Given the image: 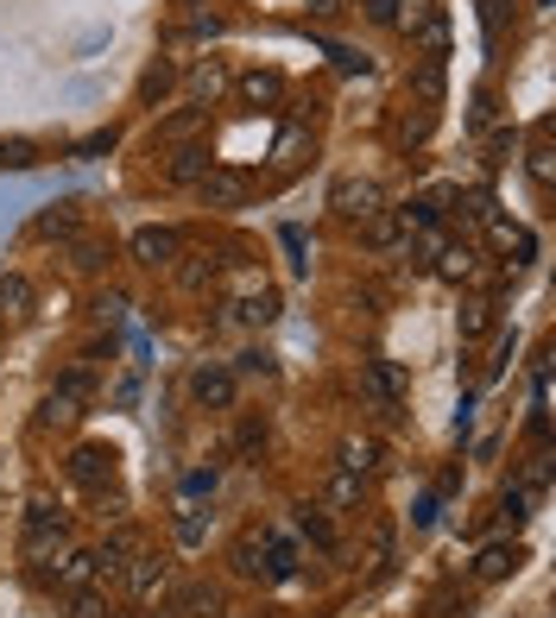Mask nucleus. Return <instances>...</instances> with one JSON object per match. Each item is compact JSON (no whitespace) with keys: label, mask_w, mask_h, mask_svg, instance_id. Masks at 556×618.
<instances>
[{"label":"nucleus","mask_w":556,"mask_h":618,"mask_svg":"<svg viewBox=\"0 0 556 618\" xmlns=\"http://www.w3.org/2000/svg\"><path fill=\"white\" fill-rule=\"evenodd\" d=\"M70 542V518H63L51 499H32L26 505V530H20V556L26 561H51Z\"/></svg>","instance_id":"obj_1"},{"label":"nucleus","mask_w":556,"mask_h":618,"mask_svg":"<svg viewBox=\"0 0 556 618\" xmlns=\"http://www.w3.org/2000/svg\"><path fill=\"white\" fill-rule=\"evenodd\" d=\"M329 209H336L341 221H355V228H360V221H374V215L386 209V190H379L374 177H341L336 190H329Z\"/></svg>","instance_id":"obj_2"},{"label":"nucleus","mask_w":556,"mask_h":618,"mask_svg":"<svg viewBox=\"0 0 556 618\" xmlns=\"http://www.w3.org/2000/svg\"><path fill=\"white\" fill-rule=\"evenodd\" d=\"M235 391H240V372L221 367V360H202V367L190 372V398H197L202 410H235Z\"/></svg>","instance_id":"obj_3"},{"label":"nucleus","mask_w":556,"mask_h":618,"mask_svg":"<svg viewBox=\"0 0 556 618\" xmlns=\"http://www.w3.org/2000/svg\"><path fill=\"white\" fill-rule=\"evenodd\" d=\"M360 391L379 405V417H386V423H398V417H405V386H398V367H393V360H367V367H360Z\"/></svg>","instance_id":"obj_4"},{"label":"nucleus","mask_w":556,"mask_h":618,"mask_svg":"<svg viewBox=\"0 0 556 618\" xmlns=\"http://www.w3.org/2000/svg\"><path fill=\"white\" fill-rule=\"evenodd\" d=\"M480 228H487V247H494L506 266H532V259H537V233L532 228H518V221H506V215L480 221Z\"/></svg>","instance_id":"obj_5"},{"label":"nucleus","mask_w":556,"mask_h":618,"mask_svg":"<svg viewBox=\"0 0 556 618\" xmlns=\"http://www.w3.org/2000/svg\"><path fill=\"white\" fill-rule=\"evenodd\" d=\"M202 171H209V146H202V139L171 146V158H165V183H171V190H197Z\"/></svg>","instance_id":"obj_6"},{"label":"nucleus","mask_w":556,"mask_h":618,"mask_svg":"<svg viewBox=\"0 0 556 618\" xmlns=\"http://www.w3.org/2000/svg\"><path fill=\"white\" fill-rule=\"evenodd\" d=\"M127 252H133L139 266H152V271H159V266H178L183 233H178V228H139V233H133V247H127Z\"/></svg>","instance_id":"obj_7"},{"label":"nucleus","mask_w":556,"mask_h":618,"mask_svg":"<svg viewBox=\"0 0 556 618\" xmlns=\"http://www.w3.org/2000/svg\"><path fill=\"white\" fill-rule=\"evenodd\" d=\"M197 190H202V202H209V209H240L254 183H247V177H240V171H228V165H209Z\"/></svg>","instance_id":"obj_8"},{"label":"nucleus","mask_w":556,"mask_h":618,"mask_svg":"<svg viewBox=\"0 0 556 618\" xmlns=\"http://www.w3.org/2000/svg\"><path fill=\"white\" fill-rule=\"evenodd\" d=\"M70 480L82 486V492H108V480H115V455L96 442H82L77 455H70Z\"/></svg>","instance_id":"obj_9"},{"label":"nucleus","mask_w":556,"mask_h":618,"mask_svg":"<svg viewBox=\"0 0 556 618\" xmlns=\"http://www.w3.org/2000/svg\"><path fill=\"white\" fill-rule=\"evenodd\" d=\"M430 127H437V108H430V101H405L398 120H393V146H398V152H411V146L430 139Z\"/></svg>","instance_id":"obj_10"},{"label":"nucleus","mask_w":556,"mask_h":618,"mask_svg":"<svg viewBox=\"0 0 556 618\" xmlns=\"http://www.w3.org/2000/svg\"><path fill=\"white\" fill-rule=\"evenodd\" d=\"M266 549H272L266 530H240L235 549H228V568H235L240 580H266Z\"/></svg>","instance_id":"obj_11"},{"label":"nucleus","mask_w":556,"mask_h":618,"mask_svg":"<svg viewBox=\"0 0 556 618\" xmlns=\"http://www.w3.org/2000/svg\"><path fill=\"white\" fill-rule=\"evenodd\" d=\"M120 580H127V599H152L165 587V556H152V549H139L127 568H120Z\"/></svg>","instance_id":"obj_12"},{"label":"nucleus","mask_w":556,"mask_h":618,"mask_svg":"<svg viewBox=\"0 0 556 618\" xmlns=\"http://www.w3.org/2000/svg\"><path fill=\"white\" fill-rule=\"evenodd\" d=\"M443 278V285H468V278H475L480 271V252L468 247V240H449V247L437 252V266H430Z\"/></svg>","instance_id":"obj_13"},{"label":"nucleus","mask_w":556,"mask_h":618,"mask_svg":"<svg viewBox=\"0 0 556 618\" xmlns=\"http://www.w3.org/2000/svg\"><path fill=\"white\" fill-rule=\"evenodd\" d=\"M77 228H82V202H77V196L51 202V209L32 221V233H39V240H63V233H77Z\"/></svg>","instance_id":"obj_14"},{"label":"nucleus","mask_w":556,"mask_h":618,"mask_svg":"<svg viewBox=\"0 0 556 618\" xmlns=\"http://www.w3.org/2000/svg\"><path fill=\"white\" fill-rule=\"evenodd\" d=\"M171 271H178L183 290H209L221 278V259H216V252H178V266H171Z\"/></svg>","instance_id":"obj_15"},{"label":"nucleus","mask_w":556,"mask_h":618,"mask_svg":"<svg viewBox=\"0 0 556 618\" xmlns=\"http://www.w3.org/2000/svg\"><path fill=\"white\" fill-rule=\"evenodd\" d=\"M518 561H525V549H518V542H487V549L475 556V580H506Z\"/></svg>","instance_id":"obj_16"},{"label":"nucleus","mask_w":556,"mask_h":618,"mask_svg":"<svg viewBox=\"0 0 556 618\" xmlns=\"http://www.w3.org/2000/svg\"><path fill=\"white\" fill-rule=\"evenodd\" d=\"M171 618H221V594L216 587H178L171 594Z\"/></svg>","instance_id":"obj_17"},{"label":"nucleus","mask_w":556,"mask_h":618,"mask_svg":"<svg viewBox=\"0 0 556 618\" xmlns=\"http://www.w3.org/2000/svg\"><path fill=\"white\" fill-rule=\"evenodd\" d=\"M360 499H367V480H360V474H348V467H336V474H329V486H322V505H329V511H355Z\"/></svg>","instance_id":"obj_18"},{"label":"nucleus","mask_w":556,"mask_h":618,"mask_svg":"<svg viewBox=\"0 0 556 618\" xmlns=\"http://www.w3.org/2000/svg\"><path fill=\"white\" fill-rule=\"evenodd\" d=\"M51 587H63V594H77V587H96V549H77V556H63L58 575H44Z\"/></svg>","instance_id":"obj_19"},{"label":"nucleus","mask_w":556,"mask_h":618,"mask_svg":"<svg viewBox=\"0 0 556 618\" xmlns=\"http://www.w3.org/2000/svg\"><path fill=\"white\" fill-rule=\"evenodd\" d=\"M26 316H32V285L20 271H7L0 278V322H26Z\"/></svg>","instance_id":"obj_20"},{"label":"nucleus","mask_w":556,"mask_h":618,"mask_svg":"<svg viewBox=\"0 0 556 618\" xmlns=\"http://www.w3.org/2000/svg\"><path fill=\"white\" fill-rule=\"evenodd\" d=\"M240 96L254 101V108H278V101H285V77H278V70H247V77H240Z\"/></svg>","instance_id":"obj_21"},{"label":"nucleus","mask_w":556,"mask_h":618,"mask_svg":"<svg viewBox=\"0 0 556 618\" xmlns=\"http://www.w3.org/2000/svg\"><path fill=\"white\" fill-rule=\"evenodd\" d=\"M360 240L374 252H393L398 240H405V221H398V209H379L374 221H360Z\"/></svg>","instance_id":"obj_22"},{"label":"nucleus","mask_w":556,"mask_h":618,"mask_svg":"<svg viewBox=\"0 0 556 618\" xmlns=\"http://www.w3.org/2000/svg\"><path fill=\"white\" fill-rule=\"evenodd\" d=\"M336 467H348V474L367 480V474L379 467V442H374V436H348V442L336 448Z\"/></svg>","instance_id":"obj_23"},{"label":"nucleus","mask_w":556,"mask_h":618,"mask_svg":"<svg viewBox=\"0 0 556 618\" xmlns=\"http://www.w3.org/2000/svg\"><path fill=\"white\" fill-rule=\"evenodd\" d=\"M77 423H82V405H77V398H63V391H44L39 429H77Z\"/></svg>","instance_id":"obj_24"},{"label":"nucleus","mask_w":556,"mask_h":618,"mask_svg":"<svg viewBox=\"0 0 556 618\" xmlns=\"http://www.w3.org/2000/svg\"><path fill=\"white\" fill-rule=\"evenodd\" d=\"M221 89H228V70H221V63H197V70H190V96H197V108H209Z\"/></svg>","instance_id":"obj_25"},{"label":"nucleus","mask_w":556,"mask_h":618,"mask_svg":"<svg viewBox=\"0 0 556 618\" xmlns=\"http://www.w3.org/2000/svg\"><path fill=\"white\" fill-rule=\"evenodd\" d=\"M443 247H449V233H443V228H417L411 233V247H405V252H411V266L417 271H430V266H437V252Z\"/></svg>","instance_id":"obj_26"},{"label":"nucleus","mask_w":556,"mask_h":618,"mask_svg":"<svg viewBox=\"0 0 556 618\" xmlns=\"http://www.w3.org/2000/svg\"><path fill=\"white\" fill-rule=\"evenodd\" d=\"M70 618H115L108 587H77V594H70Z\"/></svg>","instance_id":"obj_27"},{"label":"nucleus","mask_w":556,"mask_h":618,"mask_svg":"<svg viewBox=\"0 0 556 618\" xmlns=\"http://www.w3.org/2000/svg\"><path fill=\"white\" fill-rule=\"evenodd\" d=\"M240 322H254V329H266V322H278V297L272 290H254V297H240L235 303Z\"/></svg>","instance_id":"obj_28"},{"label":"nucleus","mask_w":556,"mask_h":618,"mask_svg":"<svg viewBox=\"0 0 556 618\" xmlns=\"http://www.w3.org/2000/svg\"><path fill=\"white\" fill-rule=\"evenodd\" d=\"M202 120H209V108H190V114H171V120H165V127H159V139H165V146H183V139H197V133H202Z\"/></svg>","instance_id":"obj_29"},{"label":"nucleus","mask_w":556,"mask_h":618,"mask_svg":"<svg viewBox=\"0 0 556 618\" xmlns=\"http://www.w3.org/2000/svg\"><path fill=\"white\" fill-rule=\"evenodd\" d=\"M487 329H494V303H487V297L461 303V341H480Z\"/></svg>","instance_id":"obj_30"},{"label":"nucleus","mask_w":556,"mask_h":618,"mask_svg":"<svg viewBox=\"0 0 556 618\" xmlns=\"http://www.w3.org/2000/svg\"><path fill=\"white\" fill-rule=\"evenodd\" d=\"M411 96H417V101H430V108H443V63L424 58V70L411 77Z\"/></svg>","instance_id":"obj_31"},{"label":"nucleus","mask_w":556,"mask_h":618,"mask_svg":"<svg viewBox=\"0 0 556 618\" xmlns=\"http://www.w3.org/2000/svg\"><path fill=\"white\" fill-rule=\"evenodd\" d=\"M298 530L317 542V549H329V542H336V530H329V518H322V505H298Z\"/></svg>","instance_id":"obj_32"},{"label":"nucleus","mask_w":556,"mask_h":618,"mask_svg":"<svg viewBox=\"0 0 556 618\" xmlns=\"http://www.w3.org/2000/svg\"><path fill=\"white\" fill-rule=\"evenodd\" d=\"M0 165H7V171H32V165H39V146H26V139H0Z\"/></svg>","instance_id":"obj_33"},{"label":"nucleus","mask_w":556,"mask_h":618,"mask_svg":"<svg viewBox=\"0 0 556 618\" xmlns=\"http://www.w3.org/2000/svg\"><path fill=\"white\" fill-rule=\"evenodd\" d=\"M171 82H178V63H152V70H146V77H139V101L165 96V89H171Z\"/></svg>","instance_id":"obj_34"},{"label":"nucleus","mask_w":556,"mask_h":618,"mask_svg":"<svg viewBox=\"0 0 556 618\" xmlns=\"http://www.w3.org/2000/svg\"><path fill=\"white\" fill-rule=\"evenodd\" d=\"M70 266H77V271H101V266H108V240H77Z\"/></svg>","instance_id":"obj_35"},{"label":"nucleus","mask_w":556,"mask_h":618,"mask_svg":"<svg viewBox=\"0 0 556 618\" xmlns=\"http://www.w3.org/2000/svg\"><path fill=\"white\" fill-rule=\"evenodd\" d=\"M550 127H537V152H532V177H537V190H550V177H556V165H550Z\"/></svg>","instance_id":"obj_36"},{"label":"nucleus","mask_w":556,"mask_h":618,"mask_svg":"<svg viewBox=\"0 0 556 618\" xmlns=\"http://www.w3.org/2000/svg\"><path fill=\"white\" fill-rule=\"evenodd\" d=\"M58 391H63V398H77V405H89V391H96V379H89V367H70V372L58 379Z\"/></svg>","instance_id":"obj_37"},{"label":"nucleus","mask_w":556,"mask_h":618,"mask_svg":"<svg viewBox=\"0 0 556 618\" xmlns=\"http://www.w3.org/2000/svg\"><path fill=\"white\" fill-rule=\"evenodd\" d=\"M235 372H247V379H272L278 360H272V353H259V348H247V353L235 360Z\"/></svg>","instance_id":"obj_38"},{"label":"nucleus","mask_w":556,"mask_h":618,"mask_svg":"<svg viewBox=\"0 0 556 618\" xmlns=\"http://www.w3.org/2000/svg\"><path fill=\"white\" fill-rule=\"evenodd\" d=\"M202 537H209V518H202L197 505H183L178 511V542H202Z\"/></svg>","instance_id":"obj_39"},{"label":"nucleus","mask_w":556,"mask_h":618,"mask_svg":"<svg viewBox=\"0 0 556 618\" xmlns=\"http://www.w3.org/2000/svg\"><path fill=\"white\" fill-rule=\"evenodd\" d=\"M461 209H468V221H494V196H487V190H461Z\"/></svg>","instance_id":"obj_40"},{"label":"nucleus","mask_w":556,"mask_h":618,"mask_svg":"<svg viewBox=\"0 0 556 618\" xmlns=\"http://www.w3.org/2000/svg\"><path fill=\"white\" fill-rule=\"evenodd\" d=\"M398 7H405V0H360V13H367L374 26H393V20H398Z\"/></svg>","instance_id":"obj_41"},{"label":"nucleus","mask_w":556,"mask_h":618,"mask_svg":"<svg viewBox=\"0 0 556 618\" xmlns=\"http://www.w3.org/2000/svg\"><path fill=\"white\" fill-rule=\"evenodd\" d=\"M216 467H197V474H190V480H183V492H190V499H202V492H216Z\"/></svg>","instance_id":"obj_42"},{"label":"nucleus","mask_w":556,"mask_h":618,"mask_svg":"<svg viewBox=\"0 0 556 618\" xmlns=\"http://www.w3.org/2000/svg\"><path fill=\"white\" fill-rule=\"evenodd\" d=\"M259 442H266V417H247V423H240V448H247V455H254Z\"/></svg>","instance_id":"obj_43"},{"label":"nucleus","mask_w":556,"mask_h":618,"mask_svg":"<svg viewBox=\"0 0 556 618\" xmlns=\"http://www.w3.org/2000/svg\"><path fill=\"white\" fill-rule=\"evenodd\" d=\"M393 568V530H379L374 537V575H386Z\"/></svg>","instance_id":"obj_44"},{"label":"nucleus","mask_w":556,"mask_h":618,"mask_svg":"<svg viewBox=\"0 0 556 618\" xmlns=\"http://www.w3.org/2000/svg\"><path fill=\"white\" fill-rule=\"evenodd\" d=\"M513 146H518V133H494V139H487V152H494L487 165H506V158H513Z\"/></svg>","instance_id":"obj_45"},{"label":"nucleus","mask_w":556,"mask_h":618,"mask_svg":"<svg viewBox=\"0 0 556 618\" xmlns=\"http://www.w3.org/2000/svg\"><path fill=\"white\" fill-rule=\"evenodd\" d=\"M108 146H115V133H89V139L77 146V152H82V158H96V152H108Z\"/></svg>","instance_id":"obj_46"},{"label":"nucleus","mask_w":556,"mask_h":618,"mask_svg":"<svg viewBox=\"0 0 556 618\" xmlns=\"http://www.w3.org/2000/svg\"><path fill=\"white\" fill-rule=\"evenodd\" d=\"M329 58H336V70H348V77H355V70H367V58H355V51H341V44L329 51Z\"/></svg>","instance_id":"obj_47"},{"label":"nucleus","mask_w":556,"mask_h":618,"mask_svg":"<svg viewBox=\"0 0 556 618\" xmlns=\"http://www.w3.org/2000/svg\"><path fill=\"white\" fill-rule=\"evenodd\" d=\"M317 13H336V0H317Z\"/></svg>","instance_id":"obj_48"}]
</instances>
